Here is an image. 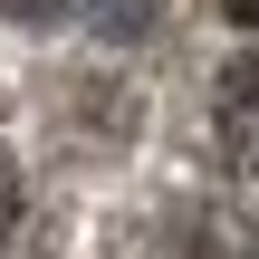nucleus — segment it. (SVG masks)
<instances>
[{"label":"nucleus","instance_id":"2","mask_svg":"<svg viewBox=\"0 0 259 259\" xmlns=\"http://www.w3.org/2000/svg\"><path fill=\"white\" fill-rule=\"evenodd\" d=\"M19 231H29V183H19V163L0 154V259L19 250Z\"/></svg>","mask_w":259,"mask_h":259},{"label":"nucleus","instance_id":"3","mask_svg":"<svg viewBox=\"0 0 259 259\" xmlns=\"http://www.w3.org/2000/svg\"><path fill=\"white\" fill-rule=\"evenodd\" d=\"M221 10H231V19H240V29H259V0H221Z\"/></svg>","mask_w":259,"mask_h":259},{"label":"nucleus","instance_id":"1","mask_svg":"<svg viewBox=\"0 0 259 259\" xmlns=\"http://www.w3.org/2000/svg\"><path fill=\"white\" fill-rule=\"evenodd\" d=\"M211 144L240 183H259V48L211 77Z\"/></svg>","mask_w":259,"mask_h":259}]
</instances>
